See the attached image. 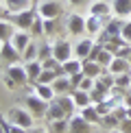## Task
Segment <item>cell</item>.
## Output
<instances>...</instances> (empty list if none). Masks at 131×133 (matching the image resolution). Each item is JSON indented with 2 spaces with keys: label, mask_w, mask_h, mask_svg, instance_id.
Returning <instances> with one entry per match:
<instances>
[{
  "label": "cell",
  "mask_w": 131,
  "mask_h": 133,
  "mask_svg": "<svg viewBox=\"0 0 131 133\" xmlns=\"http://www.w3.org/2000/svg\"><path fill=\"white\" fill-rule=\"evenodd\" d=\"M37 15L42 20H57L61 15V4L57 0H42L37 4Z\"/></svg>",
  "instance_id": "cell-5"
},
{
  "label": "cell",
  "mask_w": 131,
  "mask_h": 133,
  "mask_svg": "<svg viewBox=\"0 0 131 133\" xmlns=\"http://www.w3.org/2000/svg\"><path fill=\"white\" fill-rule=\"evenodd\" d=\"M116 87L118 90H131V74H118L116 76Z\"/></svg>",
  "instance_id": "cell-34"
},
{
  "label": "cell",
  "mask_w": 131,
  "mask_h": 133,
  "mask_svg": "<svg viewBox=\"0 0 131 133\" xmlns=\"http://www.w3.org/2000/svg\"><path fill=\"white\" fill-rule=\"evenodd\" d=\"M72 98H74V105H76V109H85L87 105H92V96H90V92H83V90H74L72 92Z\"/></svg>",
  "instance_id": "cell-25"
},
{
  "label": "cell",
  "mask_w": 131,
  "mask_h": 133,
  "mask_svg": "<svg viewBox=\"0 0 131 133\" xmlns=\"http://www.w3.org/2000/svg\"><path fill=\"white\" fill-rule=\"evenodd\" d=\"M129 63H131V57H129Z\"/></svg>",
  "instance_id": "cell-48"
},
{
  "label": "cell",
  "mask_w": 131,
  "mask_h": 133,
  "mask_svg": "<svg viewBox=\"0 0 131 133\" xmlns=\"http://www.w3.org/2000/svg\"><path fill=\"white\" fill-rule=\"evenodd\" d=\"M81 116H83V118H85L92 127H94V124H101V120H103V116L98 114V109H96V105H94V103L87 105L85 109H81Z\"/></svg>",
  "instance_id": "cell-23"
},
{
  "label": "cell",
  "mask_w": 131,
  "mask_h": 133,
  "mask_svg": "<svg viewBox=\"0 0 131 133\" xmlns=\"http://www.w3.org/2000/svg\"><path fill=\"white\" fill-rule=\"evenodd\" d=\"M2 7L7 13H20V11L33 9V0H2Z\"/></svg>",
  "instance_id": "cell-15"
},
{
  "label": "cell",
  "mask_w": 131,
  "mask_h": 133,
  "mask_svg": "<svg viewBox=\"0 0 131 133\" xmlns=\"http://www.w3.org/2000/svg\"><path fill=\"white\" fill-rule=\"evenodd\" d=\"M53 33H57V20H44V35L50 37Z\"/></svg>",
  "instance_id": "cell-36"
},
{
  "label": "cell",
  "mask_w": 131,
  "mask_h": 133,
  "mask_svg": "<svg viewBox=\"0 0 131 133\" xmlns=\"http://www.w3.org/2000/svg\"><path fill=\"white\" fill-rule=\"evenodd\" d=\"M15 31H18V26L9 18H0V39L2 42H11V37L15 35Z\"/></svg>",
  "instance_id": "cell-20"
},
{
  "label": "cell",
  "mask_w": 131,
  "mask_h": 133,
  "mask_svg": "<svg viewBox=\"0 0 131 133\" xmlns=\"http://www.w3.org/2000/svg\"><path fill=\"white\" fill-rule=\"evenodd\" d=\"M26 74H29V83L31 85H35L37 79H40V74L44 72V63L40 61V59H33V61H26Z\"/></svg>",
  "instance_id": "cell-18"
},
{
  "label": "cell",
  "mask_w": 131,
  "mask_h": 133,
  "mask_svg": "<svg viewBox=\"0 0 131 133\" xmlns=\"http://www.w3.org/2000/svg\"><path fill=\"white\" fill-rule=\"evenodd\" d=\"M40 2H42V0H33V4H40Z\"/></svg>",
  "instance_id": "cell-47"
},
{
  "label": "cell",
  "mask_w": 131,
  "mask_h": 133,
  "mask_svg": "<svg viewBox=\"0 0 131 133\" xmlns=\"http://www.w3.org/2000/svg\"><path fill=\"white\" fill-rule=\"evenodd\" d=\"M24 105H26V109H29L35 118H44V116L48 114V107H50V103L44 101V98H40L33 90H31V94L24 96Z\"/></svg>",
  "instance_id": "cell-2"
},
{
  "label": "cell",
  "mask_w": 131,
  "mask_h": 133,
  "mask_svg": "<svg viewBox=\"0 0 131 133\" xmlns=\"http://www.w3.org/2000/svg\"><path fill=\"white\" fill-rule=\"evenodd\" d=\"M66 31H68L70 35H74V37H81L83 33H87V29H85V15L70 13L68 18H66Z\"/></svg>",
  "instance_id": "cell-6"
},
{
  "label": "cell",
  "mask_w": 131,
  "mask_h": 133,
  "mask_svg": "<svg viewBox=\"0 0 131 133\" xmlns=\"http://www.w3.org/2000/svg\"><path fill=\"white\" fill-rule=\"evenodd\" d=\"M55 101H57L59 105H61V109L66 114H68V118L76 111V105H74V98H72V94H63V96H55Z\"/></svg>",
  "instance_id": "cell-24"
},
{
  "label": "cell",
  "mask_w": 131,
  "mask_h": 133,
  "mask_svg": "<svg viewBox=\"0 0 131 133\" xmlns=\"http://www.w3.org/2000/svg\"><path fill=\"white\" fill-rule=\"evenodd\" d=\"M7 118H9L11 124L24 127V129H33V124H35V116H33L29 109H22V107H11Z\"/></svg>",
  "instance_id": "cell-1"
},
{
  "label": "cell",
  "mask_w": 131,
  "mask_h": 133,
  "mask_svg": "<svg viewBox=\"0 0 131 133\" xmlns=\"http://www.w3.org/2000/svg\"><path fill=\"white\" fill-rule=\"evenodd\" d=\"M114 57H116V55H114V52H109L107 48L103 46V50L98 52V57L94 59V61H98V63L103 65V68H109V65H112V61H114Z\"/></svg>",
  "instance_id": "cell-30"
},
{
  "label": "cell",
  "mask_w": 131,
  "mask_h": 133,
  "mask_svg": "<svg viewBox=\"0 0 131 133\" xmlns=\"http://www.w3.org/2000/svg\"><path fill=\"white\" fill-rule=\"evenodd\" d=\"M122 133H131V118H125L122 122H120V127H118Z\"/></svg>",
  "instance_id": "cell-39"
},
{
  "label": "cell",
  "mask_w": 131,
  "mask_h": 133,
  "mask_svg": "<svg viewBox=\"0 0 131 133\" xmlns=\"http://www.w3.org/2000/svg\"><path fill=\"white\" fill-rule=\"evenodd\" d=\"M7 76L13 81V85H26V83H29L26 65H22V63H11L7 68Z\"/></svg>",
  "instance_id": "cell-7"
},
{
  "label": "cell",
  "mask_w": 131,
  "mask_h": 133,
  "mask_svg": "<svg viewBox=\"0 0 131 133\" xmlns=\"http://www.w3.org/2000/svg\"><path fill=\"white\" fill-rule=\"evenodd\" d=\"M0 59H2V61H7V63L11 65V63H20L22 55L18 52V48H15L11 42H4L2 50H0Z\"/></svg>",
  "instance_id": "cell-12"
},
{
  "label": "cell",
  "mask_w": 131,
  "mask_h": 133,
  "mask_svg": "<svg viewBox=\"0 0 131 133\" xmlns=\"http://www.w3.org/2000/svg\"><path fill=\"white\" fill-rule=\"evenodd\" d=\"M96 87H98V90H103V92H112L114 87H116V76L105 68L101 76H96Z\"/></svg>",
  "instance_id": "cell-14"
},
{
  "label": "cell",
  "mask_w": 131,
  "mask_h": 133,
  "mask_svg": "<svg viewBox=\"0 0 131 133\" xmlns=\"http://www.w3.org/2000/svg\"><path fill=\"white\" fill-rule=\"evenodd\" d=\"M85 29H87V35H90V37H98L103 31H105V20L98 18V15L87 13V18H85Z\"/></svg>",
  "instance_id": "cell-9"
},
{
  "label": "cell",
  "mask_w": 131,
  "mask_h": 133,
  "mask_svg": "<svg viewBox=\"0 0 131 133\" xmlns=\"http://www.w3.org/2000/svg\"><path fill=\"white\" fill-rule=\"evenodd\" d=\"M7 133H29V129H24V127H18V124H9Z\"/></svg>",
  "instance_id": "cell-40"
},
{
  "label": "cell",
  "mask_w": 131,
  "mask_h": 133,
  "mask_svg": "<svg viewBox=\"0 0 131 133\" xmlns=\"http://www.w3.org/2000/svg\"><path fill=\"white\" fill-rule=\"evenodd\" d=\"M120 35H122V39L127 44H131V20H127L122 24V33H120Z\"/></svg>",
  "instance_id": "cell-37"
},
{
  "label": "cell",
  "mask_w": 131,
  "mask_h": 133,
  "mask_svg": "<svg viewBox=\"0 0 131 133\" xmlns=\"http://www.w3.org/2000/svg\"><path fill=\"white\" fill-rule=\"evenodd\" d=\"M50 57H53V44L48 39L37 42V59H40V61H46V59H50Z\"/></svg>",
  "instance_id": "cell-27"
},
{
  "label": "cell",
  "mask_w": 131,
  "mask_h": 133,
  "mask_svg": "<svg viewBox=\"0 0 131 133\" xmlns=\"http://www.w3.org/2000/svg\"><path fill=\"white\" fill-rule=\"evenodd\" d=\"M46 118H48V122H53V120H63V118H68V114L61 109V105H59L57 101H53V103H50V107H48Z\"/></svg>",
  "instance_id": "cell-26"
},
{
  "label": "cell",
  "mask_w": 131,
  "mask_h": 133,
  "mask_svg": "<svg viewBox=\"0 0 131 133\" xmlns=\"http://www.w3.org/2000/svg\"><path fill=\"white\" fill-rule=\"evenodd\" d=\"M122 105H125L127 109H131V90H129V92L122 96Z\"/></svg>",
  "instance_id": "cell-42"
},
{
  "label": "cell",
  "mask_w": 131,
  "mask_h": 133,
  "mask_svg": "<svg viewBox=\"0 0 131 133\" xmlns=\"http://www.w3.org/2000/svg\"><path fill=\"white\" fill-rule=\"evenodd\" d=\"M112 11L116 18H131V0H112Z\"/></svg>",
  "instance_id": "cell-19"
},
{
  "label": "cell",
  "mask_w": 131,
  "mask_h": 133,
  "mask_svg": "<svg viewBox=\"0 0 131 133\" xmlns=\"http://www.w3.org/2000/svg\"><path fill=\"white\" fill-rule=\"evenodd\" d=\"M53 90L57 96H63V94H72L74 92V87H72V83H70V76H57V79L53 81Z\"/></svg>",
  "instance_id": "cell-16"
},
{
  "label": "cell",
  "mask_w": 131,
  "mask_h": 133,
  "mask_svg": "<svg viewBox=\"0 0 131 133\" xmlns=\"http://www.w3.org/2000/svg\"><path fill=\"white\" fill-rule=\"evenodd\" d=\"M107 70L112 72L114 76H118V74H131V63H129V59L114 57V61H112V65H109Z\"/></svg>",
  "instance_id": "cell-17"
},
{
  "label": "cell",
  "mask_w": 131,
  "mask_h": 133,
  "mask_svg": "<svg viewBox=\"0 0 131 133\" xmlns=\"http://www.w3.org/2000/svg\"><path fill=\"white\" fill-rule=\"evenodd\" d=\"M83 79H85V74H83V72H76V74H72V76H70V83H72V87H74V90L81 85V81H83Z\"/></svg>",
  "instance_id": "cell-38"
},
{
  "label": "cell",
  "mask_w": 131,
  "mask_h": 133,
  "mask_svg": "<svg viewBox=\"0 0 131 133\" xmlns=\"http://www.w3.org/2000/svg\"><path fill=\"white\" fill-rule=\"evenodd\" d=\"M7 15H9V13H7V9L2 7V0H0V18H7Z\"/></svg>",
  "instance_id": "cell-44"
},
{
  "label": "cell",
  "mask_w": 131,
  "mask_h": 133,
  "mask_svg": "<svg viewBox=\"0 0 131 133\" xmlns=\"http://www.w3.org/2000/svg\"><path fill=\"white\" fill-rule=\"evenodd\" d=\"M94 46H96V39L94 37H85V39H79L74 44V57L76 59H87L92 55V50H94Z\"/></svg>",
  "instance_id": "cell-8"
},
{
  "label": "cell",
  "mask_w": 131,
  "mask_h": 133,
  "mask_svg": "<svg viewBox=\"0 0 131 133\" xmlns=\"http://www.w3.org/2000/svg\"><path fill=\"white\" fill-rule=\"evenodd\" d=\"M7 18L13 22L15 26H18L20 31H31V26H33V22L37 20V11H33V9H26V11H20V13H9Z\"/></svg>",
  "instance_id": "cell-4"
},
{
  "label": "cell",
  "mask_w": 131,
  "mask_h": 133,
  "mask_svg": "<svg viewBox=\"0 0 131 133\" xmlns=\"http://www.w3.org/2000/svg\"><path fill=\"white\" fill-rule=\"evenodd\" d=\"M90 13L98 15V18H103V20H109V15L114 13L112 2H107V0H92L90 2Z\"/></svg>",
  "instance_id": "cell-10"
},
{
  "label": "cell",
  "mask_w": 131,
  "mask_h": 133,
  "mask_svg": "<svg viewBox=\"0 0 131 133\" xmlns=\"http://www.w3.org/2000/svg\"><path fill=\"white\" fill-rule=\"evenodd\" d=\"M68 122H70V131L68 133H90V122L83 118L81 114H76V116H70L68 118Z\"/></svg>",
  "instance_id": "cell-13"
},
{
  "label": "cell",
  "mask_w": 131,
  "mask_h": 133,
  "mask_svg": "<svg viewBox=\"0 0 131 133\" xmlns=\"http://www.w3.org/2000/svg\"><path fill=\"white\" fill-rule=\"evenodd\" d=\"M101 124H103V127H107V129H118V127H120V120H118V116H116V114L112 111V114L103 116Z\"/></svg>",
  "instance_id": "cell-31"
},
{
  "label": "cell",
  "mask_w": 131,
  "mask_h": 133,
  "mask_svg": "<svg viewBox=\"0 0 131 133\" xmlns=\"http://www.w3.org/2000/svg\"><path fill=\"white\" fill-rule=\"evenodd\" d=\"M33 92L37 94L40 98H44V101H48V103H53L55 101V90H53V85H48V83H35L33 85Z\"/></svg>",
  "instance_id": "cell-21"
},
{
  "label": "cell",
  "mask_w": 131,
  "mask_h": 133,
  "mask_svg": "<svg viewBox=\"0 0 131 133\" xmlns=\"http://www.w3.org/2000/svg\"><path fill=\"white\" fill-rule=\"evenodd\" d=\"M2 46H4V42H2V39H0V50H2Z\"/></svg>",
  "instance_id": "cell-46"
},
{
  "label": "cell",
  "mask_w": 131,
  "mask_h": 133,
  "mask_svg": "<svg viewBox=\"0 0 131 133\" xmlns=\"http://www.w3.org/2000/svg\"><path fill=\"white\" fill-rule=\"evenodd\" d=\"M57 72H55V70H46V68H44V72H42V74H40V79H37V83H48V85H53V81L55 79H57Z\"/></svg>",
  "instance_id": "cell-35"
},
{
  "label": "cell",
  "mask_w": 131,
  "mask_h": 133,
  "mask_svg": "<svg viewBox=\"0 0 131 133\" xmlns=\"http://www.w3.org/2000/svg\"><path fill=\"white\" fill-rule=\"evenodd\" d=\"M92 0H68V4H72V7H83V4H90Z\"/></svg>",
  "instance_id": "cell-41"
},
{
  "label": "cell",
  "mask_w": 131,
  "mask_h": 133,
  "mask_svg": "<svg viewBox=\"0 0 131 133\" xmlns=\"http://www.w3.org/2000/svg\"><path fill=\"white\" fill-rule=\"evenodd\" d=\"M48 127H50V133H68L70 131V122H68V118H63V120H53V122H48Z\"/></svg>",
  "instance_id": "cell-29"
},
{
  "label": "cell",
  "mask_w": 131,
  "mask_h": 133,
  "mask_svg": "<svg viewBox=\"0 0 131 133\" xmlns=\"http://www.w3.org/2000/svg\"><path fill=\"white\" fill-rule=\"evenodd\" d=\"M29 133H50V131L42 129V127H33V129H29Z\"/></svg>",
  "instance_id": "cell-43"
},
{
  "label": "cell",
  "mask_w": 131,
  "mask_h": 133,
  "mask_svg": "<svg viewBox=\"0 0 131 133\" xmlns=\"http://www.w3.org/2000/svg\"><path fill=\"white\" fill-rule=\"evenodd\" d=\"M33 39H35V37H33L29 31H20V29H18V31H15V35L11 37V44H13V46L18 48V52L22 55V52L26 50V46H29Z\"/></svg>",
  "instance_id": "cell-11"
},
{
  "label": "cell",
  "mask_w": 131,
  "mask_h": 133,
  "mask_svg": "<svg viewBox=\"0 0 131 133\" xmlns=\"http://www.w3.org/2000/svg\"><path fill=\"white\" fill-rule=\"evenodd\" d=\"M109 133H122V131H120V129H112V131H109Z\"/></svg>",
  "instance_id": "cell-45"
},
{
  "label": "cell",
  "mask_w": 131,
  "mask_h": 133,
  "mask_svg": "<svg viewBox=\"0 0 131 133\" xmlns=\"http://www.w3.org/2000/svg\"><path fill=\"white\" fill-rule=\"evenodd\" d=\"M63 72H66L68 76L76 74V72H83V61H81V59H76V57L68 59V61L63 63Z\"/></svg>",
  "instance_id": "cell-28"
},
{
  "label": "cell",
  "mask_w": 131,
  "mask_h": 133,
  "mask_svg": "<svg viewBox=\"0 0 131 133\" xmlns=\"http://www.w3.org/2000/svg\"><path fill=\"white\" fill-rule=\"evenodd\" d=\"M29 33H31L33 37H37V39H40V37H46V35H44V20L40 18V15H37V20L33 22V26H31Z\"/></svg>",
  "instance_id": "cell-33"
},
{
  "label": "cell",
  "mask_w": 131,
  "mask_h": 133,
  "mask_svg": "<svg viewBox=\"0 0 131 133\" xmlns=\"http://www.w3.org/2000/svg\"><path fill=\"white\" fill-rule=\"evenodd\" d=\"M53 57L63 65L68 59H72V57H74V46H70V42H68V39L59 37V39H55V42H53Z\"/></svg>",
  "instance_id": "cell-3"
},
{
  "label": "cell",
  "mask_w": 131,
  "mask_h": 133,
  "mask_svg": "<svg viewBox=\"0 0 131 133\" xmlns=\"http://www.w3.org/2000/svg\"><path fill=\"white\" fill-rule=\"evenodd\" d=\"M22 59H24V61H33V59H37V42L35 39L26 46V50L22 52Z\"/></svg>",
  "instance_id": "cell-32"
},
{
  "label": "cell",
  "mask_w": 131,
  "mask_h": 133,
  "mask_svg": "<svg viewBox=\"0 0 131 133\" xmlns=\"http://www.w3.org/2000/svg\"><path fill=\"white\" fill-rule=\"evenodd\" d=\"M103 65L94 61V59H83V74L85 76H92V79H96V76H101L103 74Z\"/></svg>",
  "instance_id": "cell-22"
}]
</instances>
